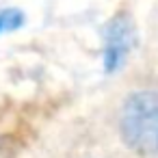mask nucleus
Returning <instances> with one entry per match:
<instances>
[{
  "label": "nucleus",
  "mask_w": 158,
  "mask_h": 158,
  "mask_svg": "<svg viewBox=\"0 0 158 158\" xmlns=\"http://www.w3.org/2000/svg\"><path fill=\"white\" fill-rule=\"evenodd\" d=\"M156 91L141 89L126 95L117 113V130L128 149L139 156L156 154Z\"/></svg>",
  "instance_id": "nucleus-1"
},
{
  "label": "nucleus",
  "mask_w": 158,
  "mask_h": 158,
  "mask_svg": "<svg viewBox=\"0 0 158 158\" xmlns=\"http://www.w3.org/2000/svg\"><path fill=\"white\" fill-rule=\"evenodd\" d=\"M134 24L126 13H117L104 28V50H102V65L104 74H117L130 59L134 48Z\"/></svg>",
  "instance_id": "nucleus-2"
},
{
  "label": "nucleus",
  "mask_w": 158,
  "mask_h": 158,
  "mask_svg": "<svg viewBox=\"0 0 158 158\" xmlns=\"http://www.w3.org/2000/svg\"><path fill=\"white\" fill-rule=\"evenodd\" d=\"M24 24V13L18 9H5L0 11V35L2 33H11L15 28H20Z\"/></svg>",
  "instance_id": "nucleus-3"
}]
</instances>
